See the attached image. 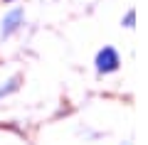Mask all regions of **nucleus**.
<instances>
[{
	"label": "nucleus",
	"mask_w": 148,
	"mask_h": 145,
	"mask_svg": "<svg viewBox=\"0 0 148 145\" xmlns=\"http://www.w3.org/2000/svg\"><path fill=\"white\" fill-rule=\"evenodd\" d=\"M94 64H96V71L99 74H114L121 67V54H119L111 44H106V47H101L99 52H96Z\"/></svg>",
	"instance_id": "1"
},
{
	"label": "nucleus",
	"mask_w": 148,
	"mask_h": 145,
	"mask_svg": "<svg viewBox=\"0 0 148 145\" xmlns=\"http://www.w3.org/2000/svg\"><path fill=\"white\" fill-rule=\"evenodd\" d=\"M22 22H25V10H22L20 5L10 7V10L5 12V17H3V22H0V39L12 37L22 27Z\"/></svg>",
	"instance_id": "2"
},
{
	"label": "nucleus",
	"mask_w": 148,
	"mask_h": 145,
	"mask_svg": "<svg viewBox=\"0 0 148 145\" xmlns=\"http://www.w3.org/2000/svg\"><path fill=\"white\" fill-rule=\"evenodd\" d=\"M20 81H22V76L20 74H12L8 81H3L0 84V101L5 99V96H10V93H15L17 88H20Z\"/></svg>",
	"instance_id": "3"
},
{
	"label": "nucleus",
	"mask_w": 148,
	"mask_h": 145,
	"mask_svg": "<svg viewBox=\"0 0 148 145\" xmlns=\"http://www.w3.org/2000/svg\"><path fill=\"white\" fill-rule=\"evenodd\" d=\"M121 25H123V27H128V30L136 25V7H128V12L123 15V20H121Z\"/></svg>",
	"instance_id": "4"
},
{
	"label": "nucleus",
	"mask_w": 148,
	"mask_h": 145,
	"mask_svg": "<svg viewBox=\"0 0 148 145\" xmlns=\"http://www.w3.org/2000/svg\"><path fill=\"white\" fill-rule=\"evenodd\" d=\"M5 3H12V0H5Z\"/></svg>",
	"instance_id": "5"
}]
</instances>
